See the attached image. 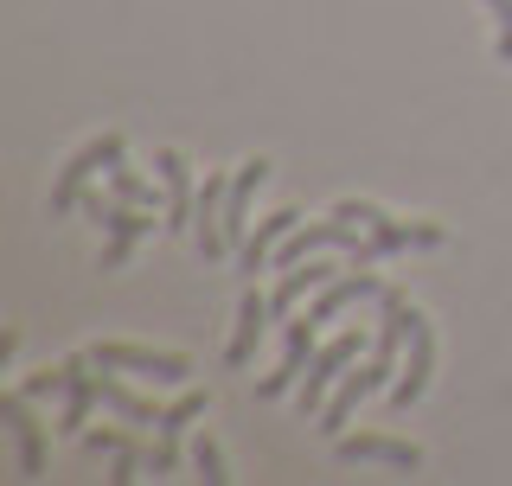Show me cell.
<instances>
[{
    "instance_id": "obj_20",
    "label": "cell",
    "mask_w": 512,
    "mask_h": 486,
    "mask_svg": "<svg viewBox=\"0 0 512 486\" xmlns=\"http://www.w3.org/2000/svg\"><path fill=\"white\" fill-rule=\"evenodd\" d=\"M109 192H116L122 205H141V212H167V199H154V180H141V173H128L122 160L109 167Z\"/></svg>"
},
{
    "instance_id": "obj_7",
    "label": "cell",
    "mask_w": 512,
    "mask_h": 486,
    "mask_svg": "<svg viewBox=\"0 0 512 486\" xmlns=\"http://www.w3.org/2000/svg\"><path fill=\"white\" fill-rule=\"evenodd\" d=\"M96 365H116V371H141L154 384H186L192 378V359L186 352H148V346H90Z\"/></svg>"
},
{
    "instance_id": "obj_10",
    "label": "cell",
    "mask_w": 512,
    "mask_h": 486,
    "mask_svg": "<svg viewBox=\"0 0 512 486\" xmlns=\"http://www.w3.org/2000/svg\"><path fill=\"white\" fill-rule=\"evenodd\" d=\"M205 410H212V397H205V391H186L173 410H160V423H154L160 442H154V455H148L154 474H173V467H180V429L192 423V416H205Z\"/></svg>"
},
{
    "instance_id": "obj_18",
    "label": "cell",
    "mask_w": 512,
    "mask_h": 486,
    "mask_svg": "<svg viewBox=\"0 0 512 486\" xmlns=\"http://www.w3.org/2000/svg\"><path fill=\"white\" fill-rule=\"evenodd\" d=\"M96 384H103V410H116L122 423H135V429H154V423H160L154 403H141L128 384H116V365H96Z\"/></svg>"
},
{
    "instance_id": "obj_23",
    "label": "cell",
    "mask_w": 512,
    "mask_h": 486,
    "mask_svg": "<svg viewBox=\"0 0 512 486\" xmlns=\"http://www.w3.org/2000/svg\"><path fill=\"white\" fill-rule=\"evenodd\" d=\"M77 442H84L90 455H103V448H109V455H122V448H135V435H128V429H84Z\"/></svg>"
},
{
    "instance_id": "obj_19",
    "label": "cell",
    "mask_w": 512,
    "mask_h": 486,
    "mask_svg": "<svg viewBox=\"0 0 512 486\" xmlns=\"http://www.w3.org/2000/svg\"><path fill=\"white\" fill-rule=\"evenodd\" d=\"M333 275H340V269H327V263H308V269H288L282 282H276V295H269V307H276V314H288V307H295L301 295H320V288H327Z\"/></svg>"
},
{
    "instance_id": "obj_5",
    "label": "cell",
    "mask_w": 512,
    "mask_h": 486,
    "mask_svg": "<svg viewBox=\"0 0 512 486\" xmlns=\"http://www.w3.org/2000/svg\"><path fill=\"white\" fill-rule=\"evenodd\" d=\"M96 218H103V231H109L103 256H96V269H103V275H109V269H122V263H128V250H135L141 237H154L160 224H167V218L141 212V205H122V199H109V205H103V212H96Z\"/></svg>"
},
{
    "instance_id": "obj_25",
    "label": "cell",
    "mask_w": 512,
    "mask_h": 486,
    "mask_svg": "<svg viewBox=\"0 0 512 486\" xmlns=\"http://www.w3.org/2000/svg\"><path fill=\"white\" fill-rule=\"evenodd\" d=\"M493 7V20H500V58L512 64V0H487Z\"/></svg>"
},
{
    "instance_id": "obj_3",
    "label": "cell",
    "mask_w": 512,
    "mask_h": 486,
    "mask_svg": "<svg viewBox=\"0 0 512 486\" xmlns=\"http://www.w3.org/2000/svg\"><path fill=\"white\" fill-rule=\"evenodd\" d=\"M122 154H128V148H122V135H96L90 148H77V154H71V167H64V173H58V186H52V218H71L77 205H84L90 180H96V173H109Z\"/></svg>"
},
{
    "instance_id": "obj_16",
    "label": "cell",
    "mask_w": 512,
    "mask_h": 486,
    "mask_svg": "<svg viewBox=\"0 0 512 486\" xmlns=\"http://www.w3.org/2000/svg\"><path fill=\"white\" fill-rule=\"evenodd\" d=\"M269 295H256V288H244V301H237V333H231V365H250V352H256V339H263L269 327Z\"/></svg>"
},
{
    "instance_id": "obj_11",
    "label": "cell",
    "mask_w": 512,
    "mask_h": 486,
    "mask_svg": "<svg viewBox=\"0 0 512 486\" xmlns=\"http://www.w3.org/2000/svg\"><path fill=\"white\" fill-rule=\"evenodd\" d=\"M224 199H231V180H205L199 192V212H192V237H199V256L205 263H224L231 256V243H224Z\"/></svg>"
},
{
    "instance_id": "obj_2",
    "label": "cell",
    "mask_w": 512,
    "mask_h": 486,
    "mask_svg": "<svg viewBox=\"0 0 512 486\" xmlns=\"http://www.w3.org/2000/svg\"><path fill=\"white\" fill-rule=\"evenodd\" d=\"M333 218H346V224H359V231H372L378 256H391V250H442V243H448L436 224H397L391 212H378V205H365V199H340V205H333Z\"/></svg>"
},
{
    "instance_id": "obj_22",
    "label": "cell",
    "mask_w": 512,
    "mask_h": 486,
    "mask_svg": "<svg viewBox=\"0 0 512 486\" xmlns=\"http://www.w3.org/2000/svg\"><path fill=\"white\" fill-rule=\"evenodd\" d=\"M64 384H71V365H52V371H32L20 391L26 397H64Z\"/></svg>"
},
{
    "instance_id": "obj_24",
    "label": "cell",
    "mask_w": 512,
    "mask_h": 486,
    "mask_svg": "<svg viewBox=\"0 0 512 486\" xmlns=\"http://www.w3.org/2000/svg\"><path fill=\"white\" fill-rule=\"evenodd\" d=\"M109 480H116V486L141 480V448H122V455H116V467H109Z\"/></svg>"
},
{
    "instance_id": "obj_9",
    "label": "cell",
    "mask_w": 512,
    "mask_h": 486,
    "mask_svg": "<svg viewBox=\"0 0 512 486\" xmlns=\"http://www.w3.org/2000/svg\"><path fill=\"white\" fill-rule=\"evenodd\" d=\"M429 371H436V333H429L423 314H410V365L397 371V384H391V403H397V410H410V403L429 391Z\"/></svg>"
},
{
    "instance_id": "obj_17",
    "label": "cell",
    "mask_w": 512,
    "mask_h": 486,
    "mask_svg": "<svg viewBox=\"0 0 512 486\" xmlns=\"http://www.w3.org/2000/svg\"><path fill=\"white\" fill-rule=\"evenodd\" d=\"M295 224H301V212H276V218H263V224H256V231H250L244 243H237V263H244L250 275H256V269H269L276 243H282L288 231H295Z\"/></svg>"
},
{
    "instance_id": "obj_15",
    "label": "cell",
    "mask_w": 512,
    "mask_h": 486,
    "mask_svg": "<svg viewBox=\"0 0 512 486\" xmlns=\"http://www.w3.org/2000/svg\"><path fill=\"white\" fill-rule=\"evenodd\" d=\"M269 180V160H244V167L231 173V199H224V243H244L250 237V199H256V186Z\"/></svg>"
},
{
    "instance_id": "obj_12",
    "label": "cell",
    "mask_w": 512,
    "mask_h": 486,
    "mask_svg": "<svg viewBox=\"0 0 512 486\" xmlns=\"http://www.w3.org/2000/svg\"><path fill=\"white\" fill-rule=\"evenodd\" d=\"M26 403H32L26 391H7V397H0V423L13 429V442H20V474H26V480H39V474H45V429L32 423Z\"/></svg>"
},
{
    "instance_id": "obj_1",
    "label": "cell",
    "mask_w": 512,
    "mask_h": 486,
    "mask_svg": "<svg viewBox=\"0 0 512 486\" xmlns=\"http://www.w3.org/2000/svg\"><path fill=\"white\" fill-rule=\"evenodd\" d=\"M397 371H404V365H397V346H378L365 371H346V378L333 384L327 410H320V435H346V416L359 410V403L372 397V391H384V384H397Z\"/></svg>"
},
{
    "instance_id": "obj_8",
    "label": "cell",
    "mask_w": 512,
    "mask_h": 486,
    "mask_svg": "<svg viewBox=\"0 0 512 486\" xmlns=\"http://www.w3.org/2000/svg\"><path fill=\"white\" fill-rule=\"evenodd\" d=\"M154 173H160V199H167V231H192V212H199V199H192V167L180 148H160L154 154Z\"/></svg>"
},
{
    "instance_id": "obj_6",
    "label": "cell",
    "mask_w": 512,
    "mask_h": 486,
    "mask_svg": "<svg viewBox=\"0 0 512 486\" xmlns=\"http://www.w3.org/2000/svg\"><path fill=\"white\" fill-rule=\"evenodd\" d=\"M314 333H320V320H288V339H282V365L269 371L263 384H256V397H288L301 378H308V365H314Z\"/></svg>"
},
{
    "instance_id": "obj_4",
    "label": "cell",
    "mask_w": 512,
    "mask_h": 486,
    "mask_svg": "<svg viewBox=\"0 0 512 486\" xmlns=\"http://www.w3.org/2000/svg\"><path fill=\"white\" fill-rule=\"evenodd\" d=\"M359 359V333H340V339H327V346L314 352V365H308V378L295 384V403H301V423L308 416L327 410V397H333V384L346 378V365Z\"/></svg>"
},
{
    "instance_id": "obj_14",
    "label": "cell",
    "mask_w": 512,
    "mask_h": 486,
    "mask_svg": "<svg viewBox=\"0 0 512 486\" xmlns=\"http://www.w3.org/2000/svg\"><path fill=\"white\" fill-rule=\"evenodd\" d=\"M346 461H378V467H397V474H416L423 467V448L416 442H391V435H333Z\"/></svg>"
},
{
    "instance_id": "obj_13",
    "label": "cell",
    "mask_w": 512,
    "mask_h": 486,
    "mask_svg": "<svg viewBox=\"0 0 512 486\" xmlns=\"http://www.w3.org/2000/svg\"><path fill=\"white\" fill-rule=\"evenodd\" d=\"M384 295V282L378 275H365V269H352V275H333L327 288H320V295L308 301V320H320V327H327V320H340L346 307H359V301H378Z\"/></svg>"
},
{
    "instance_id": "obj_21",
    "label": "cell",
    "mask_w": 512,
    "mask_h": 486,
    "mask_svg": "<svg viewBox=\"0 0 512 486\" xmlns=\"http://www.w3.org/2000/svg\"><path fill=\"white\" fill-rule=\"evenodd\" d=\"M192 467H199V480H212V486L231 480V474H224V455H218L212 435H199V442H192Z\"/></svg>"
}]
</instances>
